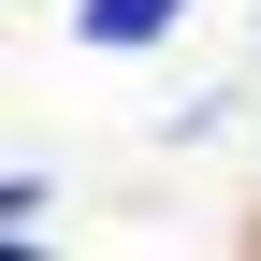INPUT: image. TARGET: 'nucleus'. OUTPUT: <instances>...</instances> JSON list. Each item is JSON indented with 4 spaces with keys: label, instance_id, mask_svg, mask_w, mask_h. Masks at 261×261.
Wrapping results in <instances>:
<instances>
[{
    "label": "nucleus",
    "instance_id": "1",
    "mask_svg": "<svg viewBox=\"0 0 261 261\" xmlns=\"http://www.w3.org/2000/svg\"><path fill=\"white\" fill-rule=\"evenodd\" d=\"M174 15H189V0H87V44H116V58H130V44H160Z\"/></svg>",
    "mask_w": 261,
    "mask_h": 261
}]
</instances>
